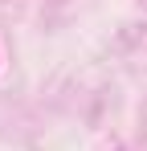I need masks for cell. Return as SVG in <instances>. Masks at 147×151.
<instances>
[]
</instances>
